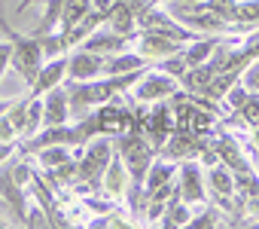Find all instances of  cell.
Segmentation results:
<instances>
[{
	"mask_svg": "<svg viewBox=\"0 0 259 229\" xmlns=\"http://www.w3.org/2000/svg\"><path fill=\"white\" fill-rule=\"evenodd\" d=\"M116 153L122 156L128 174H132V183H141V186H144V177H147V171H150V165H153V159H156L153 141H147V138H141V135H135V132H125V135H119Z\"/></svg>",
	"mask_w": 259,
	"mask_h": 229,
	"instance_id": "cell-2",
	"label": "cell"
},
{
	"mask_svg": "<svg viewBox=\"0 0 259 229\" xmlns=\"http://www.w3.org/2000/svg\"><path fill=\"white\" fill-rule=\"evenodd\" d=\"M183 49V40H177V37H171V34H162V31H144L141 37H138V52L150 61V58H156V61H162V58H168V55H174V52H180Z\"/></svg>",
	"mask_w": 259,
	"mask_h": 229,
	"instance_id": "cell-8",
	"label": "cell"
},
{
	"mask_svg": "<svg viewBox=\"0 0 259 229\" xmlns=\"http://www.w3.org/2000/svg\"><path fill=\"white\" fill-rule=\"evenodd\" d=\"M213 77H217V70L204 61V64H198V67H186V73L180 77V83H183L189 92H204Z\"/></svg>",
	"mask_w": 259,
	"mask_h": 229,
	"instance_id": "cell-22",
	"label": "cell"
},
{
	"mask_svg": "<svg viewBox=\"0 0 259 229\" xmlns=\"http://www.w3.org/2000/svg\"><path fill=\"white\" fill-rule=\"evenodd\" d=\"M70 123V98L67 86H55L43 95V126H64Z\"/></svg>",
	"mask_w": 259,
	"mask_h": 229,
	"instance_id": "cell-11",
	"label": "cell"
},
{
	"mask_svg": "<svg viewBox=\"0 0 259 229\" xmlns=\"http://www.w3.org/2000/svg\"><path fill=\"white\" fill-rule=\"evenodd\" d=\"M174 174H177V165L153 162V165H150V171H147V177H144V193H147V199H150L156 189H162L165 183H171V180H174Z\"/></svg>",
	"mask_w": 259,
	"mask_h": 229,
	"instance_id": "cell-19",
	"label": "cell"
},
{
	"mask_svg": "<svg viewBox=\"0 0 259 229\" xmlns=\"http://www.w3.org/2000/svg\"><path fill=\"white\" fill-rule=\"evenodd\" d=\"M217 43H220V40H213V37H201V40H192L186 49H180V55H183L186 67H198V64H204V61L213 55Z\"/></svg>",
	"mask_w": 259,
	"mask_h": 229,
	"instance_id": "cell-18",
	"label": "cell"
},
{
	"mask_svg": "<svg viewBox=\"0 0 259 229\" xmlns=\"http://www.w3.org/2000/svg\"><path fill=\"white\" fill-rule=\"evenodd\" d=\"M235 25H241V28H259V0H238Z\"/></svg>",
	"mask_w": 259,
	"mask_h": 229,
	"instance_id": "cell-26",
	"label": "cell"
},
{
	"mask_svg": "<svg viewBox=\"0 0 259 229\" xmlns=\"http://www.w3.org/2000/svg\"><path fill=\"white\" fill-rule=\"evenodd\" d=\"M92 13V0H64L61 7V19H58V34L64 37L76 22H82Z\"/></svg>",
	"mask_w": 259,
	"mask_h": 229,
	"instance_id": "cell-17",
	"label": "cell"
},
{
	"mask_svg": "<svg viewBox=\"0 0 259 229\" xmlns=\"http://www.w3.org/2000/svg\"><path fill=\"white\" fill-rule=\"evenodd\" d=\"M217 223H220V220H217V211H213V208H207V214L189 220V226H217Z\"/></svg>",
	"mask_w": 259,
	"mask_h": 229,
	"instance_id": "cell-33",
	"label": "cell"
},
{
	"mask_svg": "<svg viewBox=\"0 0 259 229\" xmlns=\"http://www.w3.org/2000/svg\"><path fill=\"white\" fill-rule=\"evenodd\" d=\"M177 95V77L165 70H144L135 83V101H165Z\"/></svg>",
	"mask_w": 259,
	"mask_h": 229,
	"instance_id": "cell-5",
	"label": "cell"
},
{
	"mask_svg": "<svg viewBox=\"0 0 259 229\" xmlns=\"http://www.w3.org/2000/svg\"><path fill=\"white\" fill-rule=\"evenodd\" d=\"M192 220V211H189V202H183L180 196H171L165 202V214H162V223L165 226H189Z\"/></svg>",
	"mask_w": 259,
	"mask_h": 229,
	"instance_id": "cell-21",
	"label": "cell"
},
{
	"mask_svg": "<svg viewBox=\"0 0 259 229\" xmlns=\"http://www.w3.org/2000/svg\"><path fill=\"white\" fill-rule=\"evenodd\" d=\"M107 28H113L116 34H125V37L135 40V37H138V16L119 0V4L107 13Z\"/></svg>",
	"mask_w": 259,
	"mask_h": 229,
	"instance_id": "cell-15",
	"label": "cell"
},
{
	"mask_svg": "<svg viewBox=\"0 0 259 229\" xmlns=\"http://www.w3.org/2000/svg\"><path fill=\"white\" fill-rule=\"evenodd\" d=\"M64 80H67V55L61 52V55H55V58H46V64L40 67L37 80L28 86V92H31V95H37V98H43L49 89L61 86Z\"/></svg>",
	"mask_w": 259,
	"mask_h": 229,
	"instance_id": "cell-10",
	"label": "cell"
},
{
	"mask_svg": "<svg viewBox=\"0 0 259 229\" xmlns=\"http://www.w3.org/2000/svg\"><path fill=\"white\" fill-rule=\"evenodd\" d=\"M52 144L76 147V144H85V138H82L79 126H70V123H64V126H46V129L37 132L34 138H25V150H28V153H37V150H43V147H52Z\"/></svg>",
	"mask_w": 259,
	"mask_h": 229,
	"instance_id": "cell-7",
	"label": "cell"
},
{
	"mask_svg": "<svg viewBox=\"0 0 259 229\" xmlns=\"http://www.w3.org/2000/svg\"><path fill=\"white\" fill-rule=\"evenodd\" d=\"M256 58H259V49H256Z\"/></svg>",
	"mask_w": 259,
	"mask_h": 229,
	"instance_id": "cell-42",
	"label": "cell"
},
{
	"mask_svg": "<svg viewBox=\"0 0 259 229\" xmlns=\"http://www.w3.org/2000/svg\"><path fill=\"white\" fill-rule=\"evenodd\" d=\"M10 43H13V58H10V67L22 77L25 86H31L40 73V67L46 64V52H43V40L34 37V34H16L10 25L4 28Z\"/></svg>",
	"mask_w": 259,
	"mask_h": 229,
	"instance_id": "cell-1",
	"label": "cell"
},
{
	"mask_svg": "<svg viewBox=\"0 0 259 229\" xmlns=\"http://www.w3.org/2000/svg\"><path fill=\"white\" fill-rule=\"evenodd\" d=\"M201 4H204L210 13H217L220 19H226V22H232V25H235V10H238V0H201Z\"/></svg>",
	"mask_w": 259,
	"mask_h": 229,
	"instance_id": "cell-27",
	"label": "cell"
},
{
	"mask_svg": "<svg viewBox=\"0 0 259 229\" xmlns=\"http://www.w3.org/2000/svg\"><path fill=\"white\" fill-rule=\"evenodd\" d=\"M128 40L132 37H125V34H116L113 28H95L79 46L82 49H92V52H98V55H116V52H125V46H128Z\"/></svg>",
	"mask_w": 259,
	"mask_h": 229,
	"instance_id": "cell-12",
	"label": "cell"
},
{
	"mask_svg": "<svg viewBox=\"0 0 259 229\" xmlns=\"http://www.w3.org/2000/svg\"><path fill=\"white\" fill-rule=\"evenodd\" d=\"M153 4H156V7H159V4H171V0H153Z\"/></svg>",
	"mask_w": 259,
	"mask_h": 229,
	"instance_id": "cell-39",
	"label": "cell"
},
{
	"mask_svg": "<svg viewBox=\"0 0 259 229\" xmlns=\"http://www.w3.org/2000/svg\"><path fill=\"white\" fill-rule=\"evenodd\" d=\"M177 196H180L183 202H189V205L204 202L207 186H204V171H201V165H198V162H189V159L183 162L180 177H177Z\"/></svg>",
	"mask_w": 259,
	"mask_h": 229,
	"instance_id": "cell-9",
	"label": "cell"
},
{
	"mask_svg": "<svg viewBox=\"0 0 259 229\" xmlns=\"http://www.w3.org/2000/svg\"><path fill=\"white\" fill-rule=\"evenodd\" d=\"M217 156H220V162H226V168L229 171H247V162H244V156L238 153V147H235V141H220L217 144Z\"/></svg>",
	"mask_w": 259,
	"mask_h": 229,
	"instance_id": "cell-24",
	"label": "cell"
},
{
	"mask_svg": "<svg viewBox=\"0 0 259 229\" xmlns=\"http://www.w3.org/2000/svg\"><path fill=\"white\" fill-rule=\"evenodd\" d=\"M37 159L43 162L46 171H49V168H61L64 162H70V150H67V144H52V147L37 150Z\"/></svg>",
	"mask_w": 259,
	"mask_h": 229,
	"instance_id": "cell-23",
	"label": "cell"
},
{
	"mask_svg": "<svg viewBox=\"0 0 259 229\" xmlns=\"http://www.w3.org/2000/svg\"><path fill=\"white\" fill-rule=\"evenodd\" d=\"M180 4H201V0H180Z\"/></svg>",
	"mask_w": 259,
	"mask_h": 229,
	"instance_id": "cell-38",
	"label": "cell"
},
{
	"mask_svg": "<svg viewBox=\"0 0 259 229\" xmlns=\"http://www.w3.org/2000/svg\"><path fill=\"white\" fill-rule=\"evenodd\" d=\"M43 126V98L31 95L28 101V117H25V129H22V138H34Z\"/></svg>",
	"mask_w": 259,
	"mask_h": 229,
	"instance_id": "cell-25",
	"label": "cell"
},
{
	"mask_svg": "<svg viewBox=\"0 0 259 229\" xmlns=\"http://www.w3.org/2000/svg\"><path fill=\"white\" fill-rule=\"evenodd\" d=\"M34 4H46V0H22V4H19V13H25V10L34 7Z\"/></svg>",
	"mask_w": 259,
	"mask_h": 229,
	"instance_id": "cell-35",
	"label": "cell"
},
{
	"mask_svg": "<svg viewBox=\"0 0 259 229\" xmlns=\"http://www.w3.org/2000/svg\"><path fill=\"white\" fill-rule=\"evenodd\" d=\"M241 83L250 89V92H259V58H250L247 67L241 70Z\"/></svg>",
	"mask_w": 259,
	"mask_h": 229,
	"instance_id": "cell-30",
	"label": "cell"
},
{
	"mask_svg": "<svg viewBox=\"0 0 259 229\" xmlns=\"http://www.w3.org/2000/svg\"><path fill=\"white\" fill-rule=\"evenodd\" d=\"M238 113L244 117V123H247V126H259V95H253V92H250V98L244 101V107H241Z\"/></svg>",
	"mask_w": 259,
	"mask_h": 229,
	"instance_id": "cell-29",
	"label": "cell"
},
{
	"mask_svg": "<svg viewBox=\"0 0 259 229\" xmlns=\"http://www.w3.org/2000/svg\"><path fill=\"white\" fill-rule=\"evenodd\" d=\"M171 126H174V110H168L165 104H159L150 113V129H147L150 141L156 147H162V141H168V135H171Z\"/></svg>",
	"mask_w": 259,
	"mask_h": 229,
	"instance_id": "cell-16",
	"label": "cell"
},
{
	"mask_svg": "<svg viewBox=\"0 0 259 229\" xmlns=\"http://www.w3.org/2000/svg\"><path fill=\"white\" fill-rule=\"evenodd\" d=\"M10 58H13V43L7 40V43H0V80H4V73L10 67Z\"/></svg>",
	"mask_w": 259,
	"mask_h": 229,
	"instance_id": "cell-32",
	"label": "cell"
},
{
	"mask_svg": "<svg viewBox=\"0 0 259 229\" xmlns=\"http://www.w3.org/2000/svg\"><path fill=\"white\" fill-rule=\"evenodd\" d=\"M4 226H10V223H7V220H0V229H4Z\"/></svg>",
	"mask_w": 259,
	"mask_h": 229,
	"instance_id": "cell-41",
	"label": "cell"
},
{
	"mask_svg": "<svg viewBox=\"0 0 259 229\" xmlns=\"http://www.w3.org/2000/svg\"><path fill=\"white\" fill-rule=\"evenodd\" d=\"M110 156H113V144H110L107 138L92 141V144L85 147V156L76 162V180H73V186H76V189H79L82 183L101 186V177H104V171H107Z\"/></svg>",
	"mask_w": 259,
	"mask_h": 229,
	"instance_id": "cell-3",
	"label": "cell"
},
{
	"mask_svg": "<svg viewBox=\"0 0 259 229\" xmlns=\"http://www.w3.org/2000/svg\"><path fill=\"white\" fill-rule=\"evenodd\" d=\"M7 107H10V101H7L4 95H0V113H7Z\"/></svg>",
	"mask_w": 259,
	"mask_h": 229,
	"instance_id": "cell-36",
	"label": "cell"
},
{
	"mask_svg": "<svg viewBox=\"0 0 259 229\" xmlns=\"http://www.w3.org/2000/svg\"><path fill=\"white\" fill-rule=\"evenodd\" d=\"M16 138H19V129L13 126L7 113H0V141H16Z\"/></svg>",
	"mask_w": 259,
	"mask_h": 229,
	"instance_id": "cell-31",
	"label": "cell"
},
{
	"mask_svg": "<svg viewBox=\"0 0 259 229\" xmlns=\"http://www.w3.org/2000/svg\"><path fill=\"white\" fill-rule=\"evenodd\" d=\"M28 189L19 183V177H16V168L10 165V159L7 162H0V199H4L7 205H10V211H13V217H16V223H28Z\"/></svg>",
	"mask_w": 259,
	"mask_h": 229,
	"instance_id": "cell-4",
	"label": "cell"
},
{
	"mask_svg": "<svg viewBox=\"0 0 259 229\" xmlns=\"http://www.w3.org/2000/svg\"><path fill=\"white\" fill-rule=\"evenodd\" d=\"M98 77H104V55L76 46L67 55V80L70 83H89V80H98Z\"/></svg>",
	"mask_w": 259,
	"mask_h": 229,
	"instance_id": "cell-6",
	"label": "cell"
},
{
	"mask_svg": "<svg viewBox=\"0 0 259 229\" xmlns=\"http://www.w3.org/2000/svg\"><path fill=\"white\" fill-rule=\"evenodd\" d=\"M253 138H256V147H259V126H253Z\"/></svg>",
	"mask_w": 259,
	"mask_h": 229,
	"instance_id": "cell-37",
	"label": "cell"
},
{
	"mask_svg": "<svg viewBox=\"0 0 259 229\" xmlns=\"http://www.w3.org/2000/svg\"><path fill=\"white\" fill-rule=\"evenodd\" d=\"M101 186H104V193L107 196H113V199H119L122 193H128V186H132V174H128V168H125V162H122V156L113 150V156H110V162H107V171H104V177H101Z\"/></svg>",
	"mask_w": 259,
	"mask_h": 229,
	"instance_id": "cell-13",
	"label": "cell"
},
{
	"mask_svg": "<svg viewBox=\"0 0 259 229\" xmlns=\"http://www.w3.org/2000/svg\"><path fill=\"white\" fill-rule=\"evenodd\" d=\"M16 150V141H0V162H7Z\"/></svg>",
	"mask_w": 259,
	"mask_h": 229,
	"instance_id": "cell-34",
	"label": "cell"
},
{
	"mask_svg": "<svg viewBox=\"0 0 259 229\" xmlns=\"http://www.w3.org/2000/svg\"><path fill=\"white\" fill-rule=\"evenodd\" d=\"M0 28H7V22H4V16H0Z\"/></svg>",
	"mask_w": 259,
	"mask_h": 229,
	"instance_id": "cell-40",
	"label": "cell"
},
{
	"mask_svg": "<svg viewBox=\"0 0 259 229\" xmlns=\"http://www.w3.org/2000/svg\"><path fill=\"white\" fill-rule=\"evenodd\" d=\"M207 186H210L220 199L232 196V193H235V171H229L226 165H210V171H207Z\"/></svg>",
	"mask_w": 259,
	"mask_h": 229,
	"instance_id": "cell-20",
	"label": "cell"
},
{
	"mask_svg": "<svg viewBox=\"0 0 259 229\" xmlns=\"http://www.w3.org/2000/svg\"><path fill=\"white\" fill-rule=\"evenodd\" d=\"M144 67H147V58L141 52H116L104 58V77H122V73H135Z\"/></svg>",
	"mask_w": 259,
	"mask_h": 229,
	"instance_id": "cell-14",
	"label": "cell"
},
{
	"mask_svg": "<svg viewBox=\"0 0 259 229\" xmlns=\"http://www.w3.org/2000/svg\"><path fill=\"white\" fill-rule=\"evenodd\" d=\"M247 98H250V89H247V86L241 83V86H232V89H229V92L223 95V104H226L229 110H241Z\"/></svg>",
	"mask_w": 259,
	"mask_h": 229,
	"instance_id": "cell-28",
	"label": "cell"
}]
</instances>
